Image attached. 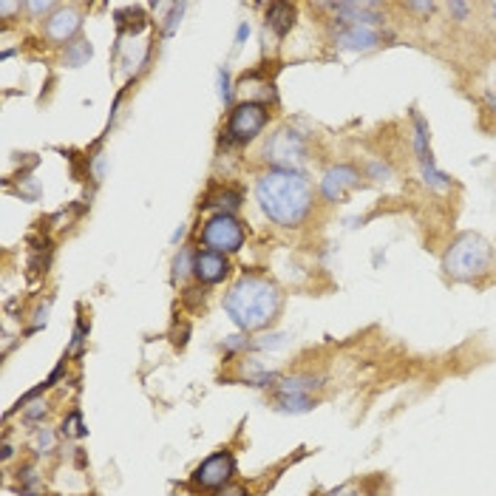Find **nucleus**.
Here are the masks:
<instances>
[{
	"instance_id": "f257e3e1",
	"label": "nucleus",
	"mask_w": 496,
	"mask_h": 496,
	"mask_svg": "<svg viewBox=\"0 0 496 496\" xmlns=\"http://www.w3.org/2000/svg\"><path fill=\"white\" fill-rule=\"evenodd\" d=\"M258 202L261 210L278 224H298L312 205V188L304 176H298L292 171H273L267 176H261L258 181Z\"/></svg>"
},
{
	"instance_id": "4468645a",
	"label": "nucleus",
	"mask_w": 496,
	"mask_h": 496,
	"mask_svg": "<svg viewBox=\"0 0 496 496\" xmlns=\"http://www.w3.org/2000/svg\"><path fill=\"white\" fill-rule=\"evenodd\" d=\"M88 57H91V46H88L86 40L71 43V46H69V52H65V63H69V65H82Z\"/></svg>"
},
{
	"instance_id": "2eb2a0df",
	"label": "nucleus",
	"mask_w": 496,
	"mask_h": 496,
	"mask_svg": "<svg viewBox=\"0 0 496 496\" xmlns=\"http://www.w3.org/2000/svg\"><path fill=\"white\" fill-rule=\"evenodd\" d=\"M63 432H65V434H71V437L82 434V428H80V417H77V415H71V417H69V423L63 425Z\"/></svg>"
},
{
	"instance_id": "f03ea898",
	"label": "nucleus",
	"mask_w": 496,
	"mask_h": 496,
	"mask_svg": "<svg viewBox=\"0 0 496 496\" xmlns=\"http://www.w3.org/2000/svg\"><path fill=\"white\" fill-rule=\"evenodd\" d=\"M281 307V295L275 290V284L264 278H241L239 284L230 290L227 301H224V309L227 315L233 318L241 329H261L267 326L275 312Z\"/></svg>"
},
{
	"instance_id": "6e6552de",
	"label": "nucleus",
	"mask_w": 496,
	"mask_h": 496,
	"mask_svg": "<svg viewBox=\"0 0 496 496\" xmlns=\"http://www.w3.org/2000/svg\"><path fill=\"white\" fill-rule=\"evenodd\" d=\"M193 273L198 275V281H205V284H216V281L224 278L227 273V261L222 258V253H198L193 258Z\"/></svg>"
},
{
	"instance_id": "9d476101",
	"label": "nucleus",
	"mask_w": 496,
	"mask_h": 496,
	"mask_svg": "<svg viewBox=\"0 0 496 496\" xmlns=\"http://www.w3.org/2000/svg\"><path fill=\"white\" fill-rule=\"evenodd\" d=\"M355 181H357V173L352 168H332V171H326L324 176V193L326 198H340L349 188H355Z\"/></svg>"
},
{
	"instance_id": "dca6fc26",
	"label": "nucleus",
	"mask_w": 496,
	"mask_h": 496,
	"mask_svg": "<svg viewBox=\"0 0 496 496\" xmlns=\"http://www.w3.org/2000/svg\"><path fill=\"white\" fill-rule=\"evenodd\" d=\"M219 496H247V491H244V488H239V485H230V488H224Z\"/></svg>"
},
{
	"instance_id": "9b49d317",
	"label": "nucleus",
	"mask_w": 496,
	"mask_h": 496,
	"mask_svg": "<svg viewBox=\"0 0 496 496\" xmlns=\"http://www.w3.org/2000/svg\"><path fill=\"white\" fill-rule=\"evenodd\" d=\"M340 48H352V52H366V48H374L377 43V31L372 26H349L338 38Z\"/></svg>"
},
{
	"instance_id": "ddd939ff",
	"label": "nucleus",
	"mask_w": 496,
	"mask_h": 496,
	"mask_svg": "<svg viewBox=\"0 0 496 496\" xmlns=\"http://www.w3.org/2000/svg\"><path fill=\"white\" fill-rule=\"evenodd\" d=\"M267 21H270V26L278 31V35H287V31L292 29L295 12H292V6H287V4H275V6L270 9V14H267Z\"/></svg>"
},
{
	"instance_id": "423d86ee",
	"label": "nucleus",
	"mask_w": 496,
	"mask_h": 496,
	"mask_svg": "<svg viewBox=\"0 0 496 496\" xmlns=\"http://www.w3.org/2000/svg\"><path fill=\"white\" fill-rule=\"evenodd\" d=\"M267 156L278 164H292L304 159V139L295 130H278L267 145Z\"/></svg>"
},
{
	"instance_id": "1a4fd4ad",
	"label": "nucleus",
	"mask_w": 496,
	"mask_h": 496,
	"mask_svg": "<svg viewBox=\"0 0 496 496\" xmlns=\"http://www.w3.org/2000/svg\"><path fill=\"white\" fill-rule=\"evenodd\" d=\"M77 29H80V14L74 9H60V12L52 14V18H48L46 35L52 40H57V43H65Z\"/></svg>"
},
{
	"instance_id": "20e7f679",
	"label": "nucleus",
	"mask_w": 496,
	"mask_h": 496,
	"mask_svg": "<svg viewBox=\"0 0 496 496\" xmlns=\"http://www.w3.org/2000/svg\"><path fill=\"white\" fill-rule=\"evenodd\" d=\"M205 244L210 247L213 253H236L241 241H244V230L241 224L227 216V213H219V216H213L205 224V233H202Z\"/></svg>"
},
{
	"instance_id": "f8f14e48",
	"label": "nucleus",
	"mask_w": 496,
	"mask_h": 496,
	"mask_svg": "<svg viewBox=\"0 0 496 496\" xmlns=\"http://www.w3.org/2000/svg\"><path fill=\"white\" fill-rule=\"evenodd\" d=\"M281 403H284L287 408H295V411H307L312 400L304 391V380H287V383L281 386Z\"/></svg>"
},
{
	"instance_id": "f3484780",
	"label": "nucleus",
	"mask_w": 496,
	"mask_h": 496,
	"mask_svg": "<svg viewBox=\"0 0 496 496\" xmlns=\"http://www.w3.org/2000/svg\"><path fill=\"white\" fill-rule=\"evenodd\" d=\"M332 496H357V493L349 491V488H343V491H338V493H332Z\"/></svg>"
},
{
	"instance_id": "0eeeda50",
	"label": "nucleus",
	"mask_w": 496,
	"mask_h": 496,
	"mask_svg": "<svg viewBox=\"0 0 496 496\" xmlns=\"http://www.w3.org/2000/svg\"><path fill=\"white\" fill-rule=\"evenodd\" d=\"M230 474H233V457H230V454H216V457L205 459L202 466L196 468L193 479L202 488H219V485L227 483Z\"/></svg>"
},
{
	"instance_id": "39448f33",
	"label": "nucleus",
	"mask_w": 496,
	"mask_h": 496,
	"mask_svg": "<svg viewBox=\"0 0 496 496\" xmlns=\"http://www.w3.org/2000/svg\"><path fill=\"white\" fill-rule=\"evenodd\" d=\"M264 125H267V108L258 103H244L233 111V117H230L227 134L236 142H247V139H253Z\"/></svg>"
},
{
	"instance_id": "7ed1b4c3",
	"label": "nucleus",
	"mask_w": 496,
	"mask_h": 496,
	"mask_svg": "<svg viewBox=\"0 0 496 496\" xmlns=\"http://www.w3.org/2000/svg\"><path fill=\"white\" fill-rule=\"evenodd\" d=\"M488 261H491L488 241L483 236L466 233L451 244L449 256H445V273L451 278L468 281V278L483 275L488 270Z\"/></svg>"
}]
</instances>
